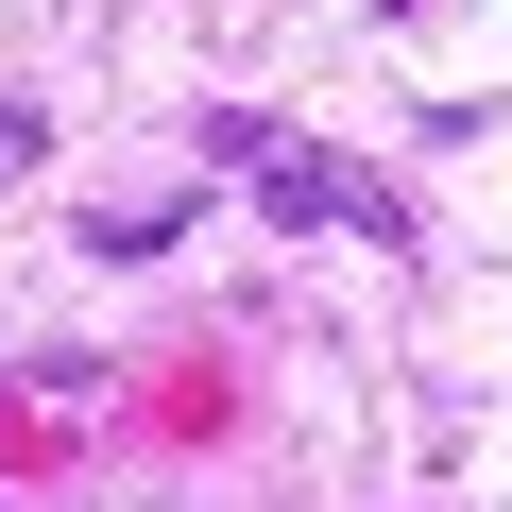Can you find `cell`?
<instances>
[{
  "label": "cell",
  "mask_w": 512,
  "mask_h": 512,
  "mask_svg": "<svg viewBox=\"0 0 512 512\" xmlns=\"http://www.w3.org/2000/svg\"><path fill=\"white\" fill-rule=\"evenodd\" d=\"M35 137H52L35 103H0V188H35Z\"/></svg>",
  "instance_id": "7a4b0ae2"
},
{
  "label": "cell",
  "mask_w": 512,
  "mask_h": 512,
  "mask_svg": "<svg viewBox=\"0 0 512 512\" xmlns=\"http://www.w3.org/2000/svg\"><path fill=\"white\" fill-rule=\"evenodd\" d=\"M205 154H239L274 222H359V239H410V188H376L359 154H308V137H274V120H205Z\"/></svg>",
  "instance_id": "6da1fadb"
}]
</instances>
